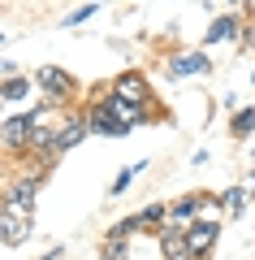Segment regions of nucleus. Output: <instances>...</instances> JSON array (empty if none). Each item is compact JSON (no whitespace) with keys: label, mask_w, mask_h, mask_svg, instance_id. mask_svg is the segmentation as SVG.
I'll use <instances>...</instances> for the list:
<instances>
[{"label":"nucleus","mask_w":255,"mask_h":260,"mask_svg":"<svg viewBox=\"0 0 255 260\" xmlns=\"http://www.w3.org/2000/svg\"><path fill=\"white\" fill-rule=\"evenodd\" d=\"M108 91L126 95V100H134V104H152V83H147L143 70H126V74H117Z\"/></svg>","instance_id":"obj_7"},{"label":"nucleus","mask_w":255,"mask_h":260,"mask_svg":"<svg viewBox=\"0 0 255 260\" xmlns=\"http://www.w3.org/2000/svg\"><path fill=\"white\" fill-rule=\"evenodd\" d=\"M216 239H221V221L216 217H195V221L186 225V243H191L195 260H208L212 247H216Z\"/></svg>","instance_id":"obj_4"},{"label":"nucleus","mask_w":255,"mask_h":260,"mask_svg":"<svg viewBox=\"0 0 255 260\" xmlns=\"http://www.w3.org/2000/svg\"><path fill=\"white\" fill-rule=\"evenodd\" d=\"M30 91H35V83H30L26 74H18V78H5V83H0V100H9V104H22Z\"/></svg>","instance_id":"obj_15"},{"label":"nucleus","mask_w":255,"mask_h":260,"mask_svg":"<svg viewBox=\"0 0 255 260\" xmlns=\"http://www.w3.org/2000/svg\"><path fill=\"white\" fill-rule=\"evenodd\" d=\"M216 204L225 208L229 217H242V213H246V204H251V191H246V186H225V191L216 195Z\"/></svg>","instance_id":"obj_14"},{"label":"nucleus","mask_w":255,"mask_h":260,"mask_svg":"<svg viewBox=\"0 0 255 260\" xmlns=\"http://www.w3.org/2000/svg\"><path fill=\"white\" fill-rule=\"evenodd\" d=\"M30 143H35V109L0 121V148H5V152H13V156H30Z\"/></svg>","instance_id":"obj_1"},{"label":"nucleus","mask_w":255,"mask_h":260,"mask_svg":"<svg viewBox=\"0 0 255 260\" xmlns=\"http://www.w3.org/2000/svg\"><path fill=\"white\" fill-rule=\"evenodd\" d=\"M238 44L246 48V52H255V18H242V39Z\"/></svg>","instance_id":"obj_19"},{"label":"nucleus","mask_w":255,"mask_h":260,"mask_svg":"<svg viewBox=\"0 0 255 260\" xmlns=\"http://www.w3.org/2000/svg\"><path fill=\"white\" fill-rule=\"evenodd\" d=\"M238 44V39H242V18H238V13H221L216 22H212L208 26V44Z\"/></svg>","instance_id":"obj_13"},{"label":"nucleus","mask_w":255,"mask_h":260,"mask_svg":"<svg viewBox=\"0 0 255 260\" xmlns=\"http://www.w3.org/2000/svg\"><path fill=\"white\" fill-rule=\"evenodd\" d=\"M91 135V121H87V113H69L61 126V139H56V156H65L69 148H78L82 139Z\"/></svg>","instance_id":"obj_9"},{"label":"nucleus","mask_w":255,"mask_h":260,"mask_svg":"<svg viewBox=\"0 0 255 260\" xmlns=\"http://www.w3.org/2000/svg\"><path fill=\"white\" fill-rule=\"evenodd\" d=\"M22 70H18V61H0V78H18Z\"/></svg>","instance_id":"obj_20"},{"label":"nucleus","mask_w":255,"mask_h":260,"mask_svg":"<svg viewBox=\"0 0 255 260\" xmlns=\"http://www.w3.org/2000/svg\"><path fill=\"white\" fill-rule=\"evenodd\" d=\"M212 208V195H182L173 208H169V221L173 225H191V217H199V213H208ZM212 217V213H208Z\"/></svg>","instance_id":"obj_11"},{"label":"nucleus","mask_w":255,"mask_h":260,"mask_svg":"<svg viewBox=\"0 0 255 260\" xmlns=\"http://www.w3.org/2000/svg\"><path fill=\"white\" fill-rule=\"evenodd\" d=\"M30 230H35V221H30L26 213H13V208L0 204V243H9V247H22V243L30 239Z\"/></svg>","instance_id":"obj_6"},{"label":"nucleus","mask_w":255,"mask_h":260,"mask_svg":"<svg viewBox=\"0 0 255 260\" xmlns=\"http://www.w3.org/2000/svg\"><path fill=\"white\" fill-rule=\"evenodd\" d=\"M44 178H48V169H44V165L30 169V174H18V178H13V186L5 191V200H0V204L13 208V213L35 217V195H39V186H44Z\"/></svg>","instance_id":"obj_2"},{"label":"nucleus","mask_w":255,"mask_h":260,"mask_svg":"<svg viewBox=\"0 0 255 260\" xmlns=\"http://www.w3.org/2000/svg\"><path fill=\"white\" fill-rule=\"evenodd\" d=\"M35 87L52 104H69L74 95H78V78H74L69 70H61V65H39L35 70Z\"/></svg>","instance_id":"obj_3"},{"label":"nucleus","mask_w":255,"mask_h":260,"mask_svg":"<svg viewBox=\"0 0 255 260\" xmlns=\"http://www.w3.org/2000/svg\"><path fill=\"white\" fill-rule=\"evenodd\" d=\"M156 243H160V256L164 260H186L191 256V243H186V225H164V230H156Z\"/></svg>","instance_id":"obj_8"},{"label":"nucleus","mask_w":255,"mask_h":260,"mask_svg":"<svg viewBox=\"0 0 255 260\" xmlns=\"http://www.w3.org/2000/svg\"><path fill=\"white\" fill-rule=\"evenodd\" d=\"M87 121H91V130L95 135H108V139H126L130 130L121 126L117 117H113L108 109H104V104H91V109H87Z\"/></svg>","instance_id":"obj_12"},{"label":"nucleus","mask_w":255,"mask_h":260,"mask_svg":"<svg viewBox=\"0 0 255 260\" xmlns=\"http://www.w3.org/2000/svg\"><path fill=\"white\" fill-rule=\"evenodd\" d=\"M251 87H255V70H251Z\"/></svg>","instance_id":"obj_23"},{"label":"nucleus","mask_w":255,"mask_h":260,"mask_svg":"<svg viewBox=\"0 0 255 260\" xmlns=\"http://www.w3.org/2000/svg\"><path fill=\"white\" fill-rule=\"evenodd\" d=\"M238 5H246V0H229V9H238Z\"/></svg>","instance_id":"obj_22"},{"label":"nucleus","mask_w":255,"mask_h":260,"mask_svg":"<svg viewBox=\"0 0 255 260\" xmlns=\"http://www.w3.org/2000/svg\"><path fill=\"white\" fill-rule=\"evenodd\" d=\"M100 104H104V109H108L126 130H134V126H143V121H152V117H156L152 104H134V100H126V95H117V91H108Z\"/></svg>","instance_id":"obj_5"},{"label":"nucleus","mask_w":255,"mask_h":260,"mask_svg":"<svg viewBox=\"0 0 255 260\" xmlns=\"http://www.w3.org/2000/svg\"><path fill=\"white\" fill-rule=\"evenodd\" d=\"M246 18H255V0H246Z\"/></svg>","instance_id":"obj_21"},{"label":"nucleus","mask_w":255,"mask_h":260,"mask_svg":"<svg viewBox=\"0 0 255 260\" xmlns=\"http://www.w3.org/2000/svg\"><path fill=\"white\" fill-rule=\"evenodd\" d=\"M143 165H147V160H138V165L121 169V174L113 178V186H108V195H113V200H117V195H121V191H126V186H130V182H134V178H138V169H143Z\"/></svg>","instance_id":"obj_17"},{"label":"nucleus","mask_w":255,"mask_h":260,"mask_svg":"<svg viewBox=\"0 0 255 260\" xmlns=\"http://www.w3.org/2000/svg\"><path fill=\"white\" fill-rule=\"evenodd\" d=\"M95 13H100V5H95V0H91V5H82V9H74L69 18L61 22V26H78V22H87V18H95Z\"/></svg>","instance_id":"obj_18"},{"label":"nucleus","mask_w":255,"mask_h":260,"mask_svg":"<svg viewBox=\"0 0 255 260\" xmlns=\"http://www.w3.org/2000/svg\"><path fill=\"white\" fill-rule=\"evenodd\" d=\"M229 135H234V139H251V135H255V104H251V109H234V117H229Z\"/></svg>","instance_id":"obj_16"},{"label":"nucleus","mask_w":255,"mask_h":260,"mask_svg":"<svg viewBox=\"0 0 255 260\" xmlns=\"http://www.w3.org/2000/svg\"><path fill=\"white\" fill-rule=\"evenodd\" d=\"M212 70V61H208V52H173L169 56V74L173 78H199V74H208Z\"/></svg>","instance_id":"obj_10"},{"label":"nucleus","mask_w":255,"mask_h":260,"mask_svg":"<svg viewBox=\"0 0 255 260\" xmlns=\"http://www.w3.org/2000/svg\"><path fill=\"white\" fill-rule=\"evenodd\" d=\"M251 160H255V148H251Z\"/></svg>","instance_id":"obj_24"}]
</instances>
